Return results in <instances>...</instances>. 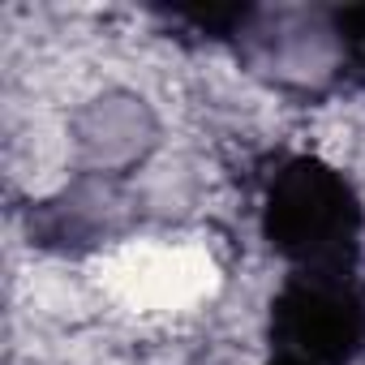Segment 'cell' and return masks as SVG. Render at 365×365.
Here are the masks:
<instances>
[{"label": "cell", "mask_w": 365, "mask_h": 365, "mask_svg": "<svg viewBox=\"0 0 365 365\" xmlns=\"http://www.w3.org/2000/svg\"><path fill=\"white\" fill-rule=\"evenodd\" d=\"M112 284L125 301L142 309H172L207 292L211 258L194 245H142L116 258Z\"/></svg>", "instance_id": "1"}]
</instances>
